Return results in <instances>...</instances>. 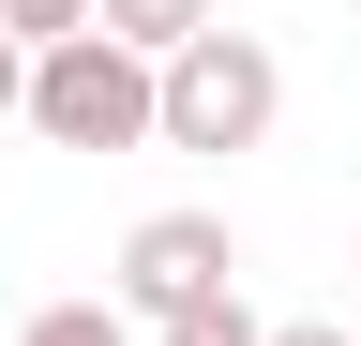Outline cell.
I'll return each mask as SVG.
<instances>
[{
	"mask_svg": "<svg viewBox=\"0 0 361 346\" xmlns=\"http://www.w3.org/2000/svg\"><path fill=\"white\" fill-rule=\"evenodd\" d=\"M271 121H286V61L256 30H196V46L151 61V136L166 151H271Z\"/></svg>",
	"mask_w": 361,
	"mask_h": 346,
	"instance_id": "obj_1",
	"label": "cell"
},
{
	"mask_svg": "<svg viewBox=\"0 0 361 346\" xmlns=\"http://www.w3.org/2000/svg\"><path fill=\"white\" fill-rule=\"evenodd\" d=\"M16 121L45 151H151V61L106 46V30H61V46H30V75H16Z\"/></svg>",
	"mask_w": 361,
	"mask_h": 346,
	"instance_id": "obj_2",
	"label": "cell"
},
{
	"mask_svg": "<svg viewBox=\"0 0 361 346\" xmlns=\"http://www.w3.org/2000/svg\"><path fill=\"white\" fill-rule=\"evenodd\" d=\"M226 286H241V241H226V211H151V226L121 241L106 316H121V331H166L180 301H226Z\"/></svg>",
	"mask_w": 361,
	"mask_h": 346,
	"instance_id": "obj_3",
	"label": "cell"
},
{
	"mask_svg": "<svg viewBox=\"0 0 361 346\" xmlns=\"http://www.w3.org/2000/svg\"><path fill=\"white\" fill-rule=\"evenodd\" d=\"M90 30L135 61H166V46H196V30H226V0H90Z\"/></svg>",
	"mask_w": 361,
	"mask_h": 346,
	"instance_id": "obj_4",
	"label": "cell"
},
{
	"mask_svg": "<svg viewBox=\"0 0 361 346\" xmlns=\"http://www.w3.org/2000/svg\"><path fill=\"white\" fill-rule=\"evenodd\" d=\"M256 331H271V316H256L241 286H226V301H180V316H166L151 346H256Z\"/></svg>",
	"mask_w": 361,
	"mask_h": 346,
	"instance_id": "obj_5",
	"label": "cell"
},
{
	"mask_svg": "<svg viewBox=\"0 0 361 346\" xmlns=\"http://www.w3.org/2000/svg\"><path fill=\"white\" fill-rule=\"evenodd\" d=\"M0 346H135V331L106 316V301H45V316H30V331H0Z\"/></svg>",
	"mask_w": 361,
	"mask_h": 346,
	"instance_id": "obj_6",
	"label": "cell"
},
{
	"mask_svg": "<svg viewBox=\"0 0 361 346\" xmlns=\"http://www.w3.org/2000/svg\"><path fill=\"white\" fill-rule=\"evenodd\" d=\"M61 30H90V0H0V46H16V61L61 46Z\"/></svg>",
	"mask_w": 361,
	"mask_h": 346,
	"instance_id": "obj_7",
	"label": "cell"
},
{
	"mask_svg": "<svg viewBox=\"0 0 361 346\" xmlns=\"http://www.w3.org/2000/svg\"><path fill=\"white\" fill-rule=\"evenodd\" d=\"M256 346H346V331L331 316H286V331H256Z\"/></svg>",
	"mask_w": 361,
	"mask_h": 346,
	"instance_id": "obj_8",
	"label": "cell"
},
{
	"mask_svg": "<svg viewBox=\"0 0 361 346\" xmlns=\"http://www.w3.org/2000/svg\"><path fill=\"white\" fill-rule=\"evenodd\" d=\"M16 75H30V61H16V46H0V121H16Z\"/></svg>",
	"mask_w": 361,
	"mask_h": 346,
	"instance_id": "obj_9",
	"label": "cell"
}]
</instances>
